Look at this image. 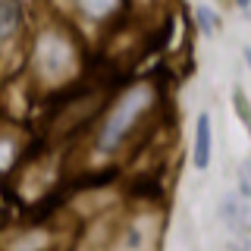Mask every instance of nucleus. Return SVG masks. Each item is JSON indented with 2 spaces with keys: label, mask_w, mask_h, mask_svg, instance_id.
I'll return each mask as SVG.
<instances>
[{
  "label": "nucleus",
  "mask_w": 251,
  "mask_h": 251,
  "mask_svg": "<svg viewBox=\"0 0 251 251\" xmlns=\"http://www.w3.org/2000/svg\"><path fill=\"white\" fill-rule=\"evenodd\" d=\"M148 104H151V91H148V88H135V91L126 94V98L120 100V107L113 110V116L107 120L104 132H100V148H104V151L116 148V141H120L126 132H129V126L135 123V116H138Z\"/></svg>",
  "instance_id": "nucleus-1"
},
{
  "label": "nucleus",
  "mask_w": 251,
  "mask_h": 251,
  "mask_svg": "<svg viewBox=\"0 0 251 251\" xmlns=\"http://www.w3.org/2000/svg\"><path fill=\"white\" fill-rule=\"evenodd\" d=\"M223 220L232 226V229H245V223H248V204L242 201V198H235V195H229V198H223Z\"/></svg>",
  "instance_id": "nucleus-4"
},
{
  "label": "nucleus",
  "mask_w": 251,
  "mask_h": 251,
  "mask_svg": "<svg viewBox=\"0 0 251 251\" xmlns=\"http://www.w3.org/2000/svg\"><path fill=\"white\" fill-rule=\"evenodd\" d=\"M248 3H251V0H239V6H242V10H245V6H248Z\"/></svg>",
  "instance_id": "nucleus-8"
},
{
  "label": "nucleus",
  "mask_w": 251,
  "mask_h": 251,
  "mask_svg": "<svg viewBox=\"0 0 251 251\" xmlns=\"http://www.w3.org/2000/svg\"><path fill=\"white\" fill-rule=\"evenodd\" d=\"M78 3H82V10L91 13V16H107L116 6V0H78Z\"/></svg>",
  "instance_id": "nucleus-6"
},
{
  "label": "nucleus",
  "mask_w": 251,
  "mask_h": 251,
  "mask_svg": "<svg viewBox=\"0 0 251 251\" xmlns=\"http://www.w3.org/2000/svg\"><path fill=\"white\" fill-rule=\"evenodd\" d=\"M69 60H73V53H69V44L63 41V38L47 35L44 41H41V66H44L50 75L63 73V69L69 66Z\"/></svg>",
  "instance_id": "nucleus-2"
},
{
  "label": "nucleus",
  "mask_w": 251,
  "mask_h": 251,
  "mask_svg": "<svg viewBox=\"0 0 251 251\" xmlns=\"http://www.w3.org/2000/svg\"><path fill=\"white\" fill-rule=\"evenodd\" d=\"M210 148H214V138H210V116L201 113L198 123H195V167L204 170L210 163Z\"/></svg>",
  "instance_id": "nucleus-3"
},
{
  "label": "nucleus",
  "mask_w": 251,
  "mask_h": 251,
  "mask_svg": "<svg viewBox=\"0 0 251 251\" xmlns=\"http://www.w3.org/2000/svg\"><path fill=\"white\" fill-rule=\"evenodd\" d=\"M19 25V3L16 0H0V38H10Z\"/></svg>",
  "instance_id": "nucleus-5"
},
{
  "label": "nucleus",
  "mask_w": 251,
  "mask_h": 251,
  "mask_svg": "<svg viewBox=\"0 0 251 251\" xmlns=\"http://www.w3.org/2000/svg\"><path fill=\"white\" fill-rule=\"evenodd\" d=\"M198 22H201V28L210 35V31L217 28V13L210 10V6H201V10H198Z\"/></svg>",
  "instance_id": "nucleus-7"
}]
</instances>
